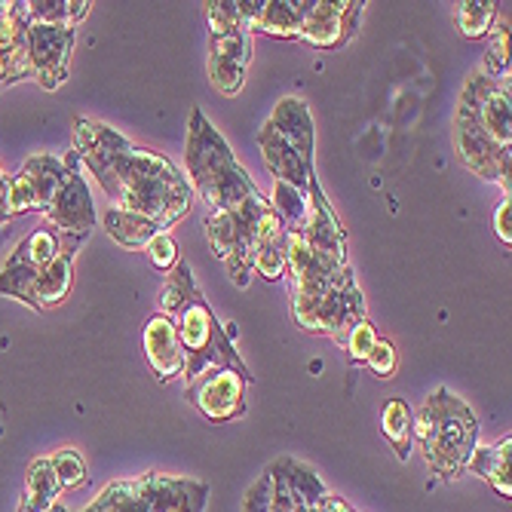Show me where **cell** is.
<instances>
[{
  "instance_id": "obj_1",
  "label": "cell",
  "mask_w": 512,
  "mask_h": 512,
  "mask_svg": "<svg viewBox=\"0 0 512 512\" xmlns=\"http://www.w3.org/2000/svg\"><path fill=\"white\" fill-rule=\"evenodd\" d=\"M71 151L80 157L83 169L99 181L114 209L154 221L163 234L194 206L188 178L169 157L129 142L108 123L77 117Z\"/></svg>"
},
{
  "instance_id": "obj_2",
  "label": "cell",
  "mask_w": 512,
  "mask_h": 512,
  "mask_svg": "<svg viewBox=\"0 0 512 512\" xmlns=\"http://www.w3.org/2000/svg\"><path fill=\"white\" fill-rule=\"evenodd\" d=\"M160 313L175 322V332L184 350V375L188 381L200 378L209 368H230L237 371L246 384L252 381V371L237 353L234 329H224L218 316L212 313L209 301L203 298L194 270L188 264H178L169 276V283L160 292Z\"/></svg>"
},
{
  "instance_id": "obj_3",
  "label": "cell",
  "mask_w": 512,
  "mask_h": 512,
  "mask_svg": "<svg viewBox=\"0 0 512 512\" xmlns=\"http://www.w3.org/2000/svg\"><path fill=\"white\" fill-rule=\"evenodd\" d=\"M184 160H188V175L184 178H188L191 191L209 206V212H243L267 203L261 188L240 166L237 154L230 151L227 138L200 108H194L188 120Z\"/></svg>"
},
{
  "instance_id": "obj_4",
  "label": "cell",
  "mask_w": 512,
  "mask_h": 512,
  "mask_svg": "<svg viewBox=\"0 0 512 512\" xmlns=\"http://www.w3.org/2000/svg\"><path fill=\"white\" fill-rule=\"evenodd\" d=\"M411 442L442 482H454L467 473V460L479 445V421L457 393L436 387L414 414Z\"/></svg>"
},
{
  "instance_id": "obj_5",
  "label": "cell",
  "mask_w": 512,
  "mask_h": 512,
  "mask_svg": "<svg viewBox=\"0 0 512 512\" xmlns=\"http://www.w3.org/2000/svg\"><path fill=\"white\" fill-rule=\"evenodd\" d=\"M258 145L270 175L283 184L304 191L310 188L313 172V148H316V129L310 108L301 99H279L270 111L267 123L258 132Z\"/></svg>"
},
{
  "instance_id": "obj_6",
  "label": "cell",
  "mask_w": 512,
  "mask_h": 512,
  "mask_svg": "<svg viewBox=\"0 0 512 512\" xmlns=\"http://www.w3.org/2000/svg\"><path fill=\"white\" fill-rule=\"evenodd\" d=\"M206 503V482L145 473L138 479L111 482L83 512H203Z\"/></svg>"
},
{
  "instance_id": "obj_7",
  "label": "cell",
  "mask_w": 512,
  "mask_h": 512,
  "mask_svg": "<svg viewBox=\"0 0 512 512\" xmlns=\"http://www.w3.org/2000/svg\"><path fill=\"white\" fill-rule=\"evenodd\" d=\"M270 209V203L243 209V212H206V237L218 261H224L227 276L237 286H249L252 258L258 240V221Z\"/></svg>"
},
{
  "instance_id": "obj_8",
  "label": "cell",
  "mask_w": 512,
  "mask_h": 512,
  "mask_svg": "<svg viewBox=\"0 0 512 512\" xmlns=\"http://www.w3.org/2000/svg\"><path fill=\"white\" fill-rule=\"evenodd\" d=\"M457 111L467 114L491 142L512 148V92L509 80H494L482 68L470 71L460 86Z\"/></svg>"
},
{
  "instance_id": "obj_9",
  "label": "cell",
  "mask_w": 512,
  "mask_h": 512,
  "mask_svg": "<svg viewBox=\"0 0 512 512\" xmlns=\"http://www.w3.org/2000/svg\"><path fill=\"white\" fill-rule=\"evenodd\" d=\"M65 166H68V175L59 184L50 209L43 215L50 218V227L62 237L65 249L77 252L89 240L92 227H96V203H92L89 181L83 178V163L74 151L65 157Z\"/></svg>"
},
{
  "instance_id": "obj_10",
  "label": "cell",
  "mask_w": 512,
  "mask_h": 512,
  "mask_svg": "<svg viewBox=\"0 0 512 512\" xmlns=\"http://www.w3.org/2000/svg\"><path fill=\"white\" fill-rule=\"evenodd\" d=\"M292 316L310 335L344 341V335L353 325L365 319V298L356 283L344 289H332L316 298H292Z\"/></svg>"
},
{
  "instance_id": "obj_11",
  "label": "cell",
  "mask_w": 512,
  "mask_h": 512,
  "mask_svg": "<svg viewBox=\"0 0 512 512\" xmlns=\"http://www.w3.org/2000/svg\"><path fill=\"white\" fill-rule=\"evenodd\" d=\"M68 166L56 154H34L25 166L7 178V212L10 218H22L28 212H46L65 181Z\"/></svg>"
},
{
  "instance_id": "obj_12",
  "label": "cell",
  "mask_w": 512,
  "mask_h": 512,
  "mask_svg": "<svg viewBox=\"0 0 512 512\" xmlns=\"http://www.w3.org/2000/svg\"><path fill=\"white\" fill-rule=\"evenodd\" d=\"M454 148L460 163L467 166L476 178L482 181H494L506 191L509 197V178H512V148H500L491 138L463 114H454Z\"/></svg>"
},
{
  "instance_id": "obj_13",
  "label": "cell",
  "mask_w": 512,
  "mask_h": 512,
  "mask_svg": "<svg viewBox=\"0 0 512 512\" xmlns=\"http://www.w3.org/2000/svg\"><path fill=\"white\" fill-rule=\"evenodd\" d=\"M77 43V31L74 28H59V25H43V22H31L28 34H25V46H28V65H31V77L43 86V89H59L68 80V62Z\"/></svg>"
},
{
  "instance_id": "obj_14",
  "label": "cell",
  "mask_w": 512,
  "mask_h": 512,
  "mask_svg": "<svg viewBox=\"0 0 512 512\" xmlns=\"http://www.w3.org/2000/svg\"><path fill=\"white\" fill-rule=\"evenodd\" d=\"M362 13V0H307L298 40L316 46V50H338L356 34Z\"/></svg>"
},
{
  "instance_id": "obj_15",
  "label": "cell",
  "mask_w": 512,
  "mask_h": 512,
  "mask_svg": "<svg viewBox=\"0 0 512 512\" xmlns=\"http://www.w3.org/2000/svg\"><path fill=\"white\" fill-rule=\"evenodd\" d=\"M188 402L209 424H227L246 414V378L230 368H209L188 384Z\"/></svg>"
},
{
  "instance_id": "obj_16",
  "label": "cell",
  "mask_w": 512,
  "mask_h": 512,
  "mask_svg": "<svg viewBox=\"0 0 512 512\" xmlns=\"http://www.w3.org/2000/svg\"><path fill=\"white\" fill-rule=\"evenodd\" d=\"M307 203H310V212H307V221H304V240L310 246V252L325 261L329 267H338V270H350V258H347V234L344 227L325 197V191L319 188L316 175L310 178V188H307Z\"/></svg>"
},
{
  "instance_id": "obj_17",
  "label": "cell",
  "mask_w": 512,
  "mask_h": 512,
  "mask_svg": "<svg viewBox=\"0 0 512 512\" xmlns=\"http://www.w3.org/2000/svg\"><path fill=\"white\" fill-rule=\"evenodd\" d=\"M249 62H252V34L246 28L209 34V80L224 99L240 96Z\"/></svg>"
},
{
  "instance_id": "obj_18",
  "label": "cell",
  "mask_w": 512,
  "mask_h": 512,
  "mask_svg": "<svg viewBox=\"0 0 512 512\" xmlns=\"http://www.w3.org/2000/svg\"><path fill=\"white\" fill-rule=\"evenodd\" d=\"M142 344H145V359L157 375V381L169 384L178 375H184V350L175 332V322L166 313H154L148 319Z\"/></svg>"
},
{
  "instance_id": "obj_19",
  "label": "cell",
  "mask_w": 512,
  "mask_h": 512,
  "mask_svg": "<svg viewBox=\"0 0 512 512\" xmlns=\"http://www.w3.org/2000/svg\"><path fill=\"white\" fill-rule=\"evenodd\" d=\"M74 255L77 252L65 249L53 264H46L37 273L34 286L28 292V307L31 310H53V307L65 304V298L74 289Z\"/></svg>"
},
{
  "instance_id": "obj_20",
  "label": "cell",
  "mask_w": 512,
  "mask_h": 512,
  "mask_svg": "<svg viewBox=\"0 0 512 512\" xmlns=\"http://www.w3.org/2000/svg\"><path fill=\"white\" fill-rule=\"evenodd\" d=\"M252 273H261L264 279H270V283L286 276V227L276 218L273 209H267L258 221Z\"/></svg>"
},
{
  "instance_id": "obj_21",
  "label": "cell",
  "mask_w": 512,
  "mask_h": 512,
  "mask_svg": "<svg viewBox=\"0 0 512 512\" xmlns=\"http://www.w3.org/2000/svg\"><path fill=\"white\" fill-rule=\"evenodd\" d=\"M467 470L485 479L497 491V497L509 500L512 497V436H503L494 445H476L467 460Z\"/></svg>"
},
{
  "instance_id": "obj_22",
  "label": "cell",
  "mask_w": 512,
  "mask_h": 512,
  "mask_svg": "<svg viewBox=\"0 0 512 512\" xmlns=\"http://www.w3.org/2000/svg\"><path fill=\"white\" fill-rule=\"evenodd\" d=\"M304 13H307V0H261L252 34L261 31L279 40H298Z\"/></svg>"
},
{
  "instance_id": "obj_23",
  "label": "cell",
  "mask_w": 512,
  "mask_h": 512,
  "mask_svg": "<svg viewBox=\"0 0 512 512\" xmlns=\"http://www.w3.org/2000/svg\"><path fill=\"white\" fill-rule=\"evenodd\" d=\"M65 252V243L56 230L46 224V227H37L31 234L16 246V252L7 258L4 267H16V270H28V273H40L46 264H53L59 255Z\"/></svg>"
},
{
  "instance_id": "obj_24",
  "label": "cell",
  "mask_w": 512,
  "mask_h": 512,
  "mask_svg": "<svg viewBox=\"0 0 512 512\" xmlns=\"http://www.w3.org/2000/svg\"><path fill=\"white\" fill-rule=\"evenodd\" d=\"M102 227L108 230V237L114 243H120L123 249H132V252H145V246L157 234H163L154 221L135 215V212H126V209H114V206L102 215Z\"/></svg>"
},
{
  "instance_id": "obj_25",
  "label": "cell",
  "mask_w": 512,
  "mask_h": 512,
  "mask_svg": "<svg viewBox=\"0 0 512 512\" xmlns=\"http://www.w3.org/2000/svg\"><path fill=\"white\" fill-rule=\"evenodd\" d=\"M59 482H56V473H53V463L50 457H40L28 467V476H25V497H22V506L19 512H46L53 503H59Z\"/></svg>"
},
{
  "instance_id": "obj_26",
  "label": "cell",
  "mask_w": 512,
  "mask_h": 512,
  "mask_svg": "<svg viewBox=\"0 0 512 512\" xmlns=\"http://www.w3.org/2000/svg\"><path fill=\"white\" fill-rule=\"evenodd\" d=\"M411 430H414V411L405 399L393 396L381 408V433L396 448L399 460L411 457Z\"/></svg>"
},
{
  "instance_id": "obj_27",
  "label": "cell",
  "mask_w": 512,
  "mask_h": 512,
  "mask_svg": "<svg viewBox=\"0 0 512 512\" xmlns=\"http://www.w3.org/2000/svg\"><path fill=\"white\" fill-rule=\"evenodd\" d=\"M25 10L31 22L77 28L89 16L92 4L89 0H25Z\"/></svg>"
},
{
  "instance_id": "obj_28",
  "label": "cell",
  "mask_w": 512,
  "mask_h": 512,
  "mask_svg": "<svg viewBox=\"0 0 512 512\" xmlns=\"http://www.w3.org/2000/svg\"><path fill=\"white\" fill-rule=\"evenodd\" d=\"M488 40V50H485V65L482 71L494 80H509V10H497L494 28L485 37Z\"/></svg>"
},
{
  "instance_id": "obj_29",
  "label": "cell",
  "mask_w": 512,
  "mask_h": 512,
  "mask_svg": "<svg viewBox=\"0 0 512 512\" xmlns=\"http://www.w3.org/2000/svg\"><path fill=\"white\" fill-rule=\"evenodd\" d=\"M497 10H500V4H494V0H463V4H457V13H454L457 31L470 40L488 37L494 28Z\"/></svg>"
},
{
  "instance_id": "obj_30",
  "label": "cell",
  "mask_w": 512,
  "mask_h": 512,
  "mask_svg": "<svg viewBox=\"0 0 512 512\" xmlns=\"http://www.w3.org/2000/svg\"><path fill=\"white\" fill-rule=\"evenodd\" d=\"M270 209L276 212V218L283 221L286 230H301L304 221H307V212H310V203H307V194L292 188V184H283V181H273V194H270Z\"/></svg>"
},
{
  "instance_id": "obj_31",
  "label": "cell",
  "mask_w": 512,
  "mask_h": 512,
  "mask_svg": "<svg viewBox=\"0 0 512 512\" xmlns=\"http://www.w3.org/2000/svg\"><path fill=\"white\" fill-rule=\"evenodd\" d=\"M53 463V473H56V482L62 491H74L86 482V460L74 451V448H62L50 457Z\"/></svg>"
},
{
  "instance_id": "obj_32",
  "label": "cell",
  "mask_w": 512,
  "mask_h": 512,
  "mask_svg": "<svg viewBox=\"0 0 512 512\" xmlns=\"http://www.w3.org/2000/svg\"><path fill=\"white\" fill-rule=\"evenodd\" d=\"M375 341H378V332H375V325H371L368 319H359L353 329L344 335V350H347V356H350V362L353 365H362L365 362V356L371 353V347H375Z\"/></svg>"
},
{
  "instance_id": "obj_33",
  "label": "cell",
  "mask_w": 512,
  "mask_h": 512,
  "mask_svg": "<svg viewBox=\"0 0 512 512\" xmlns=\"http://www.w3.org/2000/svg\"><path fill=\"white\" fill-rule=\"evenodd\" d=\"M145 258L151 261L154 270L160 273H172L178 267V246L169 234H157L148 246H145Z\"/></svg>"
},
{
  "instance_id": "obj_34",
  "label": "cell",
  "mask_w": 512,
  "mask_h": 512,
  "mask_svg": "<svg viewBox=\"0 0 512 512\" xmlns=\"http://www.w3.org/2000/svg\"><path fill=\"white\" fill-rule=\"evenodd\" d=\"M362 365H368L371 371H375L378 378H393L396 375V365H399V356H396V350H393V344L390 341H384V338H378L375 341V347H371V353L365 356V362Z\"/></svg>"
},
{
  "instance_id": "obj_35",
  "label": "cell",
  "mask_w": 512,
  "mask_h": 512,
  "mask_svg": "<svg viewBox=\"0 0 512 512\" xmlns=\"http://www.w3.org/2000/svg\"><path fill=\"white\" fill-rule=\"evenodd\" d=\"M270 500H273V473L264 470L261 479H255L252 488L246 491L243 512H270Z\"/></svg>"
},
{
  "instance_id": "obj_36",
  "label": "cell",
  "mask_w": 512,
  "mask_h": 512,
  "mask_svg": "<svg viewBox=\"0 0 512 512\" xmlns=\"http://www.w3.org/2000/svg\"><path fill=\"white\" fill-rule=\"evenodd\" d=\"M494 230L506 246H512V200L509 197H503L500 206L494 209Z\"/></svg>"
},
{
  "instance_id": "obj_37",
  "label": "cell",
  "mask_w": 512,
  "mask_h": 512,
  "mask_svg": "<svg viewBox=\"0 0 512 512\" xmlns=\"http://www.w3.org/2000/svg\"><path fill=\"white\" fill-rule=\"evenodd\" d=\"M270 473H273V500H270V512H295V509H292L289 488H286V479L279 476L276 467H270Z\"/></svg>"
},
{
  "instance_id": "obj_38",
  "label": "cell",
  "mask_w": 512,
  "mask_h": 512,
  "mask_svg": "<svg viewBox=\"0 0 512 512\" xmlns=\"http://www.w3.org/2000/svg\"><path fill=\"white\" fill-rule=\"evenodd\" d=\"M7 178L10 175H4V169H0V227H4V230L13 224V218L7 212Z\"/></svg>"
},
{
  "instance_id": "obj_39",
  "label": "cell",
  "mask_w": 512,
  "mask_h": 512,
  "mask_svg": "<svg viewBox=\"0 0 512 512\" xmlns=\"http://www.w3.org/2000/svg\"><path fill=\"white\" fill-rule=\"evenodd\" d=\"M322 512H356L344 497H338V494H325V500H322Z\"/></svg>"
},
{
  "instance_id": "obj_40",
  "label": "cell",
  "mask_w": 512,
  "mask_h": 512,
  "mask_svg": "<svg viewBox=\"0 0 512 512\" xmlns=\"http://www.w3.org/2000/svg\"><path fill=\"white\" fill-rule=\"evenodd\" d=\"M4 68H7V59H4V53H0V89H4Z\"/></svg>"
},
{
  "instance_id": "obj_41",
  "label": "cell",
  "mask_w": 512,
  "mask_h": 512,
  "mask_svg": "<svg viewBox=\"0 0 512 512\" xmlns=\"http://www.w3.org/2000/svg\"><path fill=\"white\" fill-rule=\"evenodd\" d=\"M46 512H68V506H65V503H53Z\"/></svg>"
},
{
  "instance_id": "obj_42",
  "label": "cell",
  "mask_w": 512,
  "mask_h": 512,
  "mask_svg": "<svg viewBox=\"0 0 512 512\" xmlns=\"http://www.w3.org/2000/svg\"><path fill=\"white\" fill-rule=\"evenodd\" d=\"M4 237H7V230H4V227H0V246H4Z\"/></svg>"
}]
</instances>
